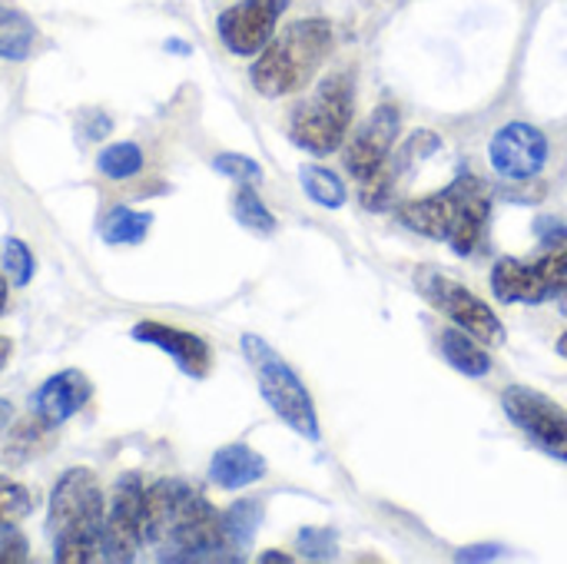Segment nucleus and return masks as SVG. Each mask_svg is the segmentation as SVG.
I'll list each match as a JSON object with an SVG mask.
<instances>
[{"instance_id":"nucleus-2","label":"nucleus","mask_w":567,"mask_h":564,"mask_svg":"<svg viewBox=\"0 0 567 564\" xmlns=\"http://www.w3.org/2000/svg\"><path fill=\"white\" fill-rule=\"evenodd\" d=\"M488 216H492V193L472 173H462L435 196L409 199L399 206V219L412 233L429 239H445L458 256L475 253V246L485 236Z\"/></svg>"},{"instance_id":"nucleus-11","label":"nucleus","mask_w":567,"mask_h":564,"mask_svg":"<svg viewBox=\"0 0 567 564\" xmlns=\"http://www.w3.org/2000/svg\"><path fill=\"white\" fill-rule=\"evenodd\" d=\"M286 7H289V0H239L219 13L216 33L229 53L252 57L272 40L276 23L286 13Z\"/></svg>"},{"instance_id":"nucleus-25","label":"nucleus","mask_w":567,"mask_h":564,"mask_svg":"<svg viewBox=\"0 0 567 564\" xmlns=\"http://www.w3.org/2000/svg\"><path fill=\"white\" fill-rule=\"evenodd\" d=\"M0 263H3V273L10 276L13 286H27L33 279V253L23 239L17 236H7L3 239V249H0Z\"/></svg>"},{"instance_id":"nucleus-20","label":"nucleus","mask_w":567,"mask_h":564,"mask_svg":"<svg viewBox=\"0 0 567 564\" xmlns=\"http://www.w3.org/2000/svg\"><path fill=\"white\" fill-rule=\"evenodd\" d=\"M259 522H262V502L259 499H243L223 512V535H226V548L233 558L252 545Z\"/></svg>"},{"instance_id":"nucleus-27","label":"nucleus","mask_w":567,"mask_h":564,"mask_svg":"<svg viewBox=\"0 0 567 564\" xmlns=\"http://www.w3.org/2000/svg\"><path fill=\"white\" fill-rule=\"evenodd\" d=\"M213 170L219 176H229V180H239V183H256L262 176V166L256 160L243 156V153H219L213 160Z\"/></svg>"},{"instance_id":"nucleus-23","label":"nucleus","mask_w":567,"mask_h":564,"mask_svg":"<svg viewBox=\"0 0 567 564\" xmlns=\"http://www.w3.org/2000/svg\"><path fill=\"white\" fill-rule=\"evenodd\" d=\"M96 166L103 176L110 180H130L143 170V150L136 143H113V146H103L100 156H96Z\"/></svg>"},{"instance_id":"nucleus-8","label":"nucleus","mask_w":567,"mask_h":564,"mask_svg":"<svg viewBox=\"0 0 567 564\" xmlns=\"http://www.w3.org/2000/svg\"><path fill=\"white\" fill-rule=\"evenodd\" d=\"M415 286H419V293L439 309V312H445L458 329H465L468 336H475L478 342H485V346H502L505 342V326H502V319L488 309V302H482L472 289H465V286H458L455 279H449V276H442V273H435V269H429V266H422L419 273H415Z\"/></svg>"},{"instance_id":"nucleus-34","label":"nucleus","mask_w":567,"mask_h":564,"mask_svg":"<svg viewBox=\"0 0 567 564\" xmlns=\"http://www.w3.org/2000/svg\"><path fill=\"white\" fill-rule=\"evenodd\" d=\"M7 309V279L0 276V312Z\"/></svg>"},{"instance_id":"nucleus-29","label":"nucleus","mask_w":567,"mask_h":564,"mask_svg":"<svg viewBox=\"0 0 567 564\" xmlns=\"http://www.w3.org/2000/svg\"><path fill=\"white\" fill-rule=\"evenodd\" d=\"M17 564L27 562V539L10 529V532H0V564Z\"/></svg>"},{"instance_id":"nucleus-6","label":"nucleus","mask_w":567,"mask_h":564,"mask_svg":"<svg viewBox=\"0 0 567 564\" xmlns=\"http://www.w3.org/2000/svg\"><path fill=\"white\" fill-rule=\"evenodd\" d=\"M545 256L522 263V259H498L492 269V289L502 302H548L567 293V226H555L545 236Z\"/></svg>"},{"instance_id":"nucleus-10","label":"nucleus","mask_w":567,"mask_h":564,"mask_svg":"<svg viewBox=\"0 0 567 564\" xmlns=\"http://www.w3.org/2000/svg\"><path fill=\"white\" fill-rule=\"evenodd\" d=\"M502 406L512 425H518L542 452L567 462V409L528 386H508Z\"/></svg>"},{"instance_id":"nucleus-30","label":"nucleus","mask_w":567,"mask_h":564,"mask_svg":"<svg viewBox=\"0 0 567 564\" xmlns=\"http://www.w3.org/2000/svg\"><path fill=\"white\" fill-rule=\"evenodd\" d=\"M502 555L495 545H478V552H458V562H485V558H495Z\"/></svg>"},{"instance_id":"nucleus-16","label":"nucleus","mask_w":567,"mask_h":564,"mask_svg":"<svg viewBox=\"0 0 567 564\" xmlns=\"http://www.w3.org/2000/svg\"><path fill=\"white\" fill-rule=\"evenodd\" d=\"M209 479H213V485H219V489H226V492L249 489V485H256V482L266 479V459H262L256 449L243 445V442L226 445V449H219V452L213 455V462H209Z\"/></svg>"},{"instance_id":"nucleus-14","label":"nucleus","mask_w":567,"mask_h":564,"mask_svg":"<svg viewBox=\"0 0 567 564\" xmlns=\"http://www.w3.org/2000/svg\"><path fill=\"white\" fill-rule=\"evenodd\" d=\"M136 342L143 346H156L159 352H166L179 372H186L189 379H206L209 376V366H213V349L206 346L203 336L196 332H186V329H173L166 322H153V319H143L133 326L130 332Z\"/></svg>"},{"instance_id":"nucleus-22","label":"nucleus","mask_w":567,"mask_h":564,"mask_svg":"<svg viewBox=\"0 0 567 564\" xmlns=\"http://www.w3.org/2000/svg\"><path fill=\"white\" fill-rule=\"evenodd\" d=\"M233 216L249 233H259V236H272L276 233V216L269 213V206L262 203V196L249 183H243L236 189V196H233Z\"/></svg>"},{"instance_id":"nucleus-5","label":"nucleus","mask_w":567,"mask_h":564,"mask_svg":"<svg viewBox=\"0 0 567 564\" xmlns=\"http://www.w3.org/2000/svg\"><path fill=\"white\" fill-rule=\"evenodd\" d=\"M243 356L256 372L259 392L269 402V409L306 442H319V416L312 406L309 389L302 379L289 369V362L259 336H243Z\"/></svg>"},{"instance_id":"nucleus-9","label":"nucleus","mask_w":567,"mask_h":564,"mask_svg":"<svg viewBox=\"0 0 567 564\" xmlns=\"http://www.w3.org/2000/svg\"><path fill=\"white\" fill-rule=\"evenodd\" d=\"M143 525H146V489L140 475H120V482L113 485V499L106 505V522L100 539L103 562H133L136 552L146 545Z\"/></svg>"},{"instance_id":"nucleus-32","label":"nucleus","mask_w":567,"mask_h":564,"mask_svg":"<svg viewBox=\"0 0 567 564\" xmlns=\"http://www.w3.org/2000/svg\"><path fill=\"white\" fill-rule=\"evenodd\" d=\"M10 416H13V406H10L7 399H0V432L7 429V422H10Z\"/></svg>"},{"instance_id":"nucleus-33","label":"nucleus","mask_w":567,"mask_h":564,"mask_svg":"<svg viewBox=\"0 0 567 564\" xmlns=\"http://www.w3.org/2000/svg\"><path fill=\"white\" fill-rule=\"evenodd\" d=\"M259 562H266V564H272V562H292V558H289V555H282V552H266V555H262V558H259Z\"/></svg>"},{"instance_id":"nucleus-12","label":"nucleus","mask_w":567,"mask_h":564,"mask_svg":"<svg viewBox=\"0 0 567 564\" xmlns=\"http://www.w3.org/2000/svg\"><path fill=\"white\" fill-rule=\"evenodd\" d=\"M488 156L505 180H532L548 163V136L538 126L515 120L495 133Z\"/></svg>"},{"instance_id":"nucleus-1","label":"nucleus","mask_w":567,"mask_h":564,"mask_svg":"<svg viewBox=\"0 0 567 564\" xmlns=\"http://www.w3.org/2000/svg\"><path fill=\"white\" fill-rule=\"evenodd\" d=\"M143 539L163 562L233 558L223 535V512H216L196 489L176 479H163L146 489Z\"/></svg>"},{"instance_id":"nucleus-19","label":"nucleus","mask_w":567,"mask_h":564,"mask_svg":"<svg viewBox=\"0 0 567 564\" xmlns=\"http://www.w3.org/2000/svg\"><path fill=\"white\" fill-rule=\"evenodd\" d=\"M153 226V213H140L130 206H113L103 219H100V239L110 246H136L146 239Z\"/></svg>"},{"instance_id":"nucleus-31","label":"nucleus","mask_w":567,"mask_h":564,"mask_svg":"<svg viewBox=\"0 0 567 564\" xmlns=\"http://www.w3.org/2000/svg\"><path fill=\"white\" fill-rule=\"evenodd\" d=\"M10 352H13V342H10V339H0V372H3V366L10 362Z\"/></svg>"},{"instance_id":"nucleus-3","label":"nucleus","mask_w":567,"mask_h":564,"mask_svg":"<svg viewBox=\"0 0 567 564\" xmlns=\"http://www.w3.org/2000/svg\"><path fill=\"white\" fill-rule=\"evenodd\" d=\"M106 522V499L90 469H66L47 512V535L53 539V558L60 564L103 562L100 539Z\"/></svg>"},{"instance_id":"nucleus-15","label":"nucleus","mask_w":567,"mask_h":564,"mask_svg":"<svg viewBox=\"0 0 567 564\" xmlns=\"http://www.w3.org/2000/svg\"><path fill=\"white\" fill-rule=\"evenodd\" d=\"M90 396H93V382L80 369H63L40 386L33 399V416H40L50 429H56L70 416H76L90 402Z\"/></svg>"},{"instance_id":"nucleus-21","label":"nucleus","mask_w":567,"mask_h":564,"mask_svg":"<svg viewBox=\"0 0 567 564\" xmlns=\"http://www.w3.org/2000/svg\"><path fill=\"white\" fill-rule=\"evenodd\" d=\"M299 180H302L306 196H309L312 203L326 206V209H342V206H346V199H349L346 183H342L332 170H326V166L309 163V166H302V170H299Z\"/></svg>"},{"instance_id":"nucleus-24","label":"nucleus","mask_w":567,"mask_h":564,"mask_svg":"<svg viewBox=\"0 0 567 564\" xmlns=\"http://www.w3.org/2000/svg\"><path fill=\"white\" fill-rule=\"evenodd\" d=\"M30 509H33L30 492H27L20 482L0 475V532L17 529V525L30 515Z\"/></svg>"},{"instance_id":"nucleus-18","label":"nucleus","mask_w":567,"mask_h":564,"mask_svg":"<svg viewBox=\"0 0 567 564\" xmlns=\"http://www.w3.org/2000/svg\"><path fill=\"white\" fill-rule=\"evenodd\" d=\"M37 47V27L33 20L10 7V3H0V60H27Z\"/></svg>"},{"instance_id":"nucleus-13","label":"nucleus","mask_w":567,"mask_h":564,"mask_svg":"<svg viewBox=\"0 0 567 564\" xmlns=\"http://www.w3.org/2000/svg\"><path fill=\"white\" fill-rule=\"evenodd\" d=\"M399 123H402L399 110L385 103L359 126V133L352 136V143L346 150V170L359 183H369L385 166V160L395 146V136H399Z\"/></svg>"},{"instance_id":"nucleus-17","label":"nucleus","mask_w":567,"mask_h":564,"mask_svg":"<svg viewBox=\"0 0 567 564\" xmlns=\"http://www.w3.org/2000/svg\"><path fill=\"white\" fill-rule=\"evenodd\" d=\"M439 349L445 356V362L452 369H458L462 376H472V379H482L492 372V356L482 349V342L475 336H468L465 329H445L439 336Z\"/></svg>"},{"instance_id":"nucleus-28","label":"nucleus","mask_w":567,"mask_h":564,"mask_svg":"<svg viewBox=\"0 0 567 564\" xmlns=\"http://www.w3.org/2000/svg\"><path fill=\"white\" fill-rule=\"evenodd\" d=\"M299 552L316 562L336 558V535L329 529H306L299 532Z\"/></svg>"},{"instance_id":"nucleus-35","label":"nucleus","mask_w":567,"mask_h":564,"mask_svg":"<svg viewBox=\"0 0 567 564\" xmlns=\"http://www.w3.org/2000/svg\"><path fill=\"white\" fill-rule=\"evenodd\" d=\"M558 352H561V356H565V359H567V332H565V336H561V339H558Z\"/></svg>"},{"instance_id":"nucleus-26","label":"nucleus","mask_w":567,"mask_h":564,"mask_svg":"<svg viewBox=\"0 0 567 564\" xmlns=\"http://www.w3.org/2000/svg\"><path fill=\"white\" fill-rule=\"evenodd\" d=\"M47 432H50V425L40 416L23 422L7 445V462H20V459H30L33 452H40L47 445Z\"/></svg>"},{"instance_id":"nucleus-4","label":"nucleus","mask_w":567,"mask_h":564,"mask_svg":"<svg viewBox=\"0 0 567 564\" xmlns=\"http://www.w3.org/2000/svg\"><path fill=\"white\" fill-rule=\"evenodd\" d=\"M329 50H332V23L329 20H322V17L296 20L259 50V57L249 70V80L269 100L299 93L316 76V70L322 66Z\"/></svg>"},{"instance_id":"nucleus-7","label":"nucleus","mask_w":567,"mask_h":564,"mask_svg":"<svg viewBox=\"0 0 567 564\" xmlns=\"http://www.w3.org/2000/svg\"><path fill=\"white\" fill-rule=\"evenodd\" d=\"M352 123V80L346 73H332L319 83V90L296 106L289 136L312 156L336 153Z\"/></svg>"}]
</instances>
